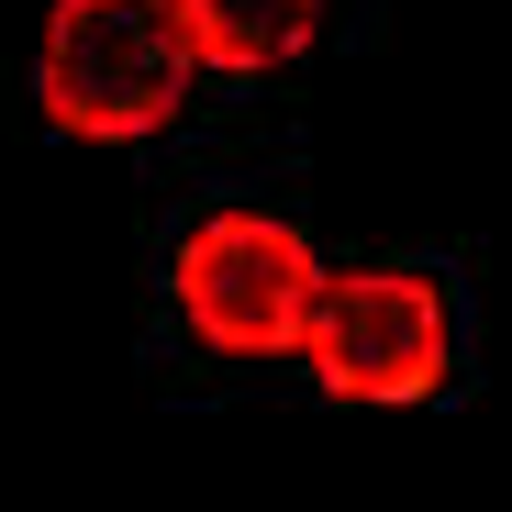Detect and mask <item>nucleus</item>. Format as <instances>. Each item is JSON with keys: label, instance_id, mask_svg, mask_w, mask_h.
<instances>
[{"label": "nucleus", "instance_id": "1", "mask_svg": "<svg viewBox=\"0 0 512 512\" xmlns=\"http://www.w3.org/2000/svg\"><path fill=\"white\" fill-rule=\"evenodd\" d=\"M190 78L201 67H190V34H179V0H56L45 12L34 101L78 145L167 134V112L190 101Z\"/></svg>", "mask_w": 512, "mask_h": 512}, {"label": "nucleus", "instance_id": "2", "mask_svg": "<svg viewBox=\"0 0 512 512\" xmlns=\"http://www.w3.org/2000/svg\"><path fill=\"white\" fill-rule=\"evenodd\" d=\"M167 290H179V323L212 357H290L312 323V290H323V256L279 212H212L179 234Z\"/></svg>", "mask_w": 512, "mask_h": 512}, {"label": "nucleus", "instance_id": "3", "mask_svg": "<svg viewBox=\"0 0 512 512\" xmlns=\"http://www.w3.org/2000/svg\"><path fill=\"white\" fill-rule=\"evenodd\" d=\"M301 357L334 401H423L457 357V323H446V290L412 279V268H346L312 290V323H301Z\"/></svg>", "mask_w": 512, "mask_h": 512}, {"label": "nucleus", "instance_id": "4", "mask_svg": "<svg viewBox=\"0 0 512 512\" xmlns=\"http://www.w3.org/2000/svg\"><path fill=\"white\" fill-rule=\"evenodd\" d=\"M179 34H190V67L268 78V67L312 56V34H323V0H179Z\"/></svg>", "mask_w": 512, "mask_h": 512}]
</instances>
